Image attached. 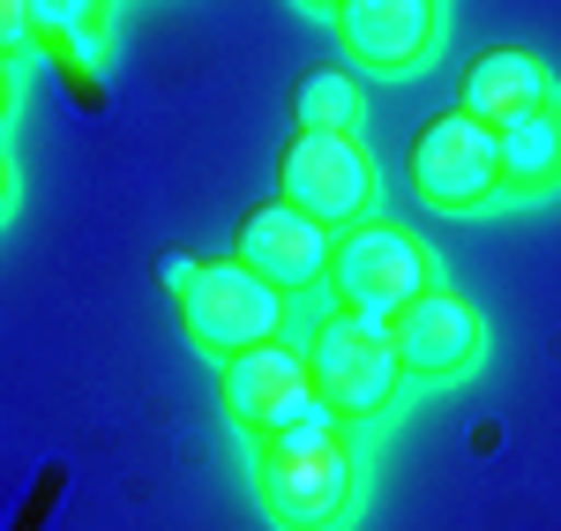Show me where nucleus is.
Wrapping results in <instances>:
<instances>
[{
    "instance_id": "1",
    "label": "nucleus",
    "mask_w": 561,
    "mask_h": 531,
    "mask_svg": "<svg viewBox=\"0 0 561 531\" xmlns=\"http://www.w3.org/2000/svg\"><path fill=\"white\" fill-rule=\"evenodd\" d=\"M255 501L277 531H345L359 509V449L337 412L277 427L255 442Z\"/></svg>"
},
{
    "instance_id": "2",
    "label": "nucleus",
    "mask_w": 561,
    "mask_h": 531,
    "mask_svg": "<svg viewBox=\"0 0 561 531\" xmlns=\"http://www.w3.org/2000/svg\"><path fill=\"white\" fill-rule=\"evenodd\" d=\"M300 353H307V374H314L322 404L345 427H367V419H382L389 404L404 397V359H397V337H389L382 314L330 308L307 330Z\"/></svg>"
},
{
    "instance_id": "3",
    "label": "nucleus",
    "mask_w": 561,
    "mask_h": 531,
    "mask_svg": "<svg viewBox=\"0 0 561 531\" xmlns=\"http://www.w3.org/2000/svg\"><path fill=\"white\" fill-rule=\"evenodd\" d=\"M442 285V269H434L427 240L420 232H404V224L389 218H359L337 232V247H330V292H337V308H359V314H397L412 308L420 292Z\"/></svg>"
},
{
    "instance_id": "4",
    "label": "nucleus",
    "mask_w": 561,
    "mask_h": 531,
    "mask_svg": "<svg viewBox=\"0 0 561 531\" xmlns=\"http://www.w3.org/2000/svg\"><path fill=\"white\" fill-rule=\"evenodd\" d=\"M285 308L293 300L277 285H262L240 255H210V263H195L187 292H180V330L210 359H232V353H248V345L285 337Z\"/></svg>"
},
{
    "instance_id": "5",
    "label": "nucleus",
    "mask_w": 561,
    "mask_h": 531,
    "mask_svg": "<svg viewBox=\"0 0 561 531\" xmlns=\"http://www.w3.org/2000/svg\"><path fill=\"white\" fill-rule=\"evenodd\" d=\"M277 195H285L293 210H307V218H322L330 232H345V224L375 218L382 180H375V158H367L359 135L300 128L285 142V158H277Z\"/></svg>"
},
{
    "instance_id": "6",
    "label": "nucleus",
    "mask_w": 561,
    "mask_h": 531,
    "mask_svg": "<svg viewBox=\"0 0 561 531\" xmlns=\"http://www.w3.org/2000/svg\"><path fill=\"white\" fill-rule=\"evenodd\" d=\"M217 404L240 435H277V427H300L314 412H330L314 374H307V353L293 337H270V345H248V353L217 359Z\"/></svg>"
},
{
    "instance_id": "7",
    "label": "nucleus",
    "mask_w": 561,
    "mask_h": 531,
    "mask_svg": "<svg viewBox=\"0 0 561 531\" xmlns=\"http://www.w3.org/2000/svg\"><path fill=\"white\" fill-rule=\"evenodd\" d=\"M412 187L434 210H486L502 195V150H494V128L472 120L465 105L434 113L427 128L412 135Z\"/></svg>"
},
{
    "instance_id": "8",
    "label": "nucleus",
    "mask_w": 561,
    "mask_h": 531,
    "mask_svg": "<svg viewBox=\"0 0 561 531\" xmlns=\"http://www.w3.org/2000/svg\"><path fill=\"white\" fill-rule=\"evenodd\" d=\"M330 247H337V232L322 218H307V210H293L285 195L255 203V210L240 218V232H232V255L255 269L262 285H277L285 300L330 285Z\"/></svg>"
},
{
    "instance_id": "9",
    "label": "nucleus",
    "mask_w": 561,
    "mask_h": 531,
    "mask_svg": "<svg viewBox=\"0 0 561 531\" xmlns=\"http://www.w3.org/2000/svg\"><path fill=\"white\" fill-rule=\"evenodd\" d=\"M389 337H397V359H404V382H457V374H472L479 353H486L479 308L465 292H449V285L420 292L412 308L389 322Z\"/></svg>"
},
{
    "instance_id": "10",
    "label": "nucleus",
    "mask_w": 561,
    "mask_h": 531,
    "mask_svg": "<svg viewBox=\"0 0 561 531\" xmlns=\"http://www.w3.org/2000/svg\"><path fill=\"white\" fill-rule=\"evenodd\" d=\"M337 38L375 76H412L442 38V0H337Z\"/></svg>"
},
{
    "instance_id": "11",
    "label": "nucleus",
    "mask_w": 561,
    "mask_h": 531,
    "mask_svg": "<svg viewBox=\"0 0 561 531\" xmlns=\"http://www.w3.org/2000/svg\"><path fill=\"white\" fill-rule=\"evenodd\" d=\"M539 105H554V68L539 53L494 45V53H479L472 68H465V113L486 120V128H510V120L539 113Z\"/></svg>"
},
{
    "instance_id": "12",
    "label": "nucleus",
    "mask_w": 561,
    "mask_h": 531,
    "mask_svg": "<svg viewBox=\"0 0 561 531\" xmlns=\"http://www.w3.org/2000/svg\"><path fill=\"white\" fill-rule=\"evenodd\" d=\"M494 150H502V195L510 203L561 195V105H539L510 128H494Z\"/></svg>"
},
{
    "instance_id": "13",
    "label": "nucleus",
    "mask_w": 561,
    "mask_h": 531,
    "mask_svg": "<svg viewBox=\"0 0 561 531\" xmlns=\"http://www.w3.org/2000/svg\"><path fill=\"white\" fill-rule=\"evenodd\" d=\"M105 15H113V0H31V38L68 68H98L105 60Z\"/></svg>"
},
{
    "instance_id": "14",
    "label": "nucleus",
    "mask_w": 561,
    "mask_h": 531,
    "mask_svg": "<svg viewBox=\"0 0 561 531\" xmlns=\"http://www.w3.org/2000/svg\"><path fill=\"white\" fill-rule=\"evenodd\" d=\"M359 113H367V97H359V83L345 68H314L300 83V97H293V120L314 135H359Z\"/></svg>"
},
{
    "instance_id": "15",
    "label": "nucleus",
    "mask_w": 561,
    "mask_h": 531,
    "mask_svg": "<svg viewBox=\"0 0 561 531\" xmlns=\"http://www.w3.org/2000/svg\"><path fill=\"white\" fill-rule=\"evenodd\" d=\"M23 53H38V38H31V0H0V60H23Z\"/></svg>"
},
{
    "instance_id": "16",
    "label": "nucleus",
    "mask_w": 561,
    "mask_h": 531,
    "mask_svg": "<svg viewBox=\"0 0 561 531\" xmlns=\"http://www.w3.org/2000/svg\"><path fill=\"white\" fill-rule=\"evenodd\" d=\"M158 277H165V292H187V277H195V255H158Z\"/></svg>"
},
{
    "instance_id": "17",
    "label": "nucleus",
    "mask_w": 561,
    "mask_h": 531,
    "mask_svg": "<svg viewBox=\"0 0 561 531\" xmlns=\"http://www.w3.org/2000/svg\"><path fill=\"white\" fill-rule=\"evenodd\" d=\"M8 113H15V60H0V128H8Z\"/></svg>"
},
{
    "instance_id": "18",
    "label": "nucleus",
    "mask_w": 561,
    "mask_h": 531,
    "mask_svg": "<svg viewBox=\"0 0 561 531\" xmlns=\"http://www.w3.org/2000/svg\"><path fill=\"white\" fill-rule=\"evenodd\" d=\"M15 203V165H8V150H0V210Z\"/></svg>"
},
{
    "instance_id": "19",
    "label": "nucleus",
    "mask_w": 561,
    "mask_h": 531,
    "mask_svg": "<svg viewBox=\"0 0 561 531\" xmlns=\"http://www.w3.org/2000/svg\"><path fill=\"white\" fill-rule=\"evenodd\" d=\"M300 8H314V15H337V0H300Z\"/></svg>"
}]
</instances>
